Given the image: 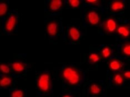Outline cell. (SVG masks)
Returning <instances> with one entry per match:
<instances>
[{
    "mask_svg": "<svg viewBox=\"0 0 130 97\" xmlns=\"http://www.w3.org/2000/svg\"><path fill=\"white\" fill-rule=\"evenodd\" d=\"M64 78L71 84H75L79 82V77L77 72L70 67L65 69L63 72Z\"/></svg>",
    "mask_w": 130,
    "mask_h": 97,
    "instance_id": "obj_1",
    "label": "cell"
},
{
    "mask_svg": "<svg viewBox=\"0 0 130 97\" xmlns=\"http://www.w3.org/2000/svg\"><path fill=\"white\" fill-rule=\"evenodd\" d=\"M50 79L49 75L46 74L41 75L38 79V85L39 88L43 91H48L50 88Z\"/></svg>",
    "mask_w": 130,
    "mask_h": 97,
    "instance_id": "obj_2",
    "label": "cell"
},
{
    "mask_svg": "<svg viewBox=\"0 0 130 97\" xmlns=\"http://www.w3.org/2000/svg\"><path fill=\"white\" fill-rule=\"evenodd\" d=\"M17 18L14 15H10L7 20L5 23V28L7 32L12 31L14 29L17 22Z\"/></svg>",
    "mask_w": 130,
    "mask_h": 97,
    "instance_id": "obj_3",
    "label": "cell"
},
{
    "mask_svg": "<svg viewBox=\"0 0 130 97\" xmlns=\"http://www.w3.org/2000/svg\"><path fill=\"white\" fill-rule=\"evenodd\" d=\"M87 18L89 22L93 25L97 24L100 20V18L98 14L95 12L93 11L88 13Z\"/></svg>",
    "mask_w": 130,
    "mask_h": 97,
    "instance_id": "obj_4",
    "label": "cell"
},
{
    "mask_svg": "<svg viewBox=\"0 0 130 97\" xmlns=\"http://www.w3.org/2000/svg\"><path fill=\"white\" fill-rule=\"evenodd\" d=\"M57 25L54 22H51L49 23L47 26V33L49 35L51 36L55 35L57 33Z\"/></svg>",
    "mask_w": 130,
    "mask_h": 97,
    "instance_id": "obj_5",
    "label": "cell"
},
{
    "mask_svg": "<svg viewBox=\"0 0 130 97\" xmlns=\"http://www.w3.org/2000/svg\"><path fill=\"white\" fill-rule=\"evenodd\" d=\"M62 4V1L60 0H52L49 4V9L52 11L57 10L61 7Z\"/></svg>",
    "mask_w": 130,
    "mask_h": 97,
    "instance_id": "obj_6",
    "label": "cell"
},
{
    "mask_svg": "<svg viewBox=\"0 0 130 97\" xmlns=\"http://www.w3.org/2000/svg\"><path fill=\"white\" fill-rule=\"evenodd\" d=\"M106 26L108 30L110 32L114 31L116 28V24L115 21L111 19H109L107 20Z\"/></svg>",
    "mask_w": 130,
    "mask_h": 97,
    "instance_id": "obj_7",
    "label": "cell"
},
{
    "mask_svg": "<svg viewBox=\"0 0 130 97\" xmlns=\"http://www.w3.org/2000/svg\"><path fill=\"white\" fill-rule=\"evenodd\" d=\"M70 35L74 40H76L78 39L80 37V33L78 30L75 27L71 28L69 30Z\"/></svg>",
    "mask_w": 130,
    "mask_h": 97,
    "instance_id": "obj_8",
    "label": "cell"
},
{
    "mask_svg": "<svg viewBox=\"0 0 130 97\" xmlns=\"http://www.w3.org/2000/svg\"><path fill=\"white\" fill-rule=\"evenodd\" d=\"M118 33L124 37H128L129 35L130 32L128 29L124 26H120L118 29Z\"/></svg>",
    "mask_w": 130,
    "mask_h": 97,
    "instance_id": "obj_9",
    "label": "cell"
},
{
    "mask_svg": "<svg viewBox=\"0 0 130 97\" xmlns=\"http://www.w3.org/2000/svg\"><path fill=\"white\" fill-rule=\"evenodd\" d=\"M12 67L15 71L20 72L23 71L24 69V65L21 63L19 62H16L12 64Z\"/></svg>",
    "mask_w": 130,
    "mask_h": 97,
    "instance_id": "obj_10",
    "label": "cell"
},
{
    "mask_svg": "<svg viewBox=\"0 0 130 97\" xmlns=\"http://www.w3.org/2000/svg\"><path fill=\"white\" fill-rule=\"evenodd\" d=\"M12 82L11 78L5 76L0 80V86L3 87H5L10 85Z\"/></svg>",
    "mask_w": 130,
    "mask_h": 97,
    "instance_id": "obj_11",
    "label": "cell"
},
{
    "mask_svg": "<svg viewBox=\"0 0 130 97\" xmlns=\"http://www.w3.org/2000/svg\"><path fill=\"white\" fill-rule=\"evenodd\" d=\"M124 6V5L122 2L116 1L112 3L111 6V8L113 11H117L122 9Z\"/></svg>",
    "mask_w": 130,
    "mask_h": 97,
    "instance_id": "obj_12",
    "label": "cell"
},
{
    "mask_svg": "<svg viewBox=\"0 0 130 97\" xmlns=\"http://www.w3.org/2000/svg\"><path fill=\"white\" fill-rule=\"evenodd\" d=\"M110 67L112 70L116 71L119 69L121 67V64L117 60H114L112 61L109 64Z\"/></svg>",
    "mask_w": 130,
    "mask_h": 97,
    "instance_id": "obj_13",
    "label": "cell"
},
{
    "mask_svg": "<svg viewBox=\"0 0 130 97\" xmlns=\"http://www.w3.org/2000/svg\"><path fill=\"white\" fill-rule=\"evenodd\" d=\"M8 9L7 4L5 3L2 2L0 4V15L3 16L5 14Z\"/></svg>",
    "mask_w": 130,
    "mask_h": 97,
    "instance_id": "obj_14",
    "label": "cell"
},
{
    "mask_svg": "<svg viewBox=\"0 0 130 97\" xmlns=\"http://www.w3.org/2000/svg\"><path fill=\"white\" fill-rule=\"evenodd\" d=\"M91 92L93 94H97L99 93L101 91L100 87L96 84H93L90 87Z\"/></svg>",
    "mask_w": 130,
    "mask_h": 97,
    "instance_id": "obj_15",
    "label": "cell"
},
{
    "mask_svg": "<svg viewBox=\"0 0 130 97\" xmlns=\"http://www.w3.org/2000/svg\"><path fill=\"white\" fill-rule=\"evenodd\" d=\"M24 93L20 90H17L13 91L11 93V97H23Z\"/></svg>",
    "mask_w": 130,
    "mask_h": 97,
    "instance_id": "obj_16",
    "label": "cell"
},
{
    "mask_svg": "<svg viewBox=\"0 0 130 97\" xmlns=\"http://www.w3.org/2000/svg\"><path fill=\"white\" fill-rule=\"evenodd\" d=\"M114 80L117 84H122L123 81L122 77L119 74L116 75L114 77Z\"/></svg>",
    "mask_w": 130,
    "mask_h": 97,
    "instance_id": "obj_17",
    "label": "cell"
},
{
    "mask_svg": "<svg viewBox=\"0 0 130 97\" xmlns=\"http://www.w3.org/2000/svg\"><path fill=\"white\" fill-rule=\"evenodd\" d=\"M0 69L3 73L6 74L8 73L10 71L9 67L4 64H2L1 65Z\"/></svg>",
    "mask_w": 130,
    "mask_h": 97,
    "instance_id": "obj_18",
    "label": "cell"
},
{
    "mask_svg": "<svg viewBox=\"0 0 130 97\" xmlns=\"http://www.w3.org/2000/svg\"><path fill=\"white\" fill-rule=\"evenodd\" d=\"M102 53L103 55L105 58L109 57L111 54V52L109 49L107 47L104 48L102 50Z\"/></svg>",
    "mask_w": 130,
    "mask_h": 97,
    "instance_id": "obj_19",
    "label": "cell"
},
{
    "mask_svg": "<svg viewBox=\"0 0 130 97\" xmlns=\"http://www.w3.org/2000/svg\"><path fill=\"white\" fill-rule=\"evenodd\" d=\"M89 58L91 61L94 62L98 61L100 59L99 56L96 54L94 53L91 54L89 56Z\"/></svg>",
    "mask_w": 130,
    "mask_h": 97,
    "instance_id": "obj_20",
    "label": "cell"
},
{
    "mask_svg": "<svg viewBox=\"0 0 130 97\" xmlns=\"http://www.w3.org/2000/svg\"><path fill=\"white\" fill-rule=\"evenodd\" d=\"M69 2L71 5L74 7H77L80 4V1L78 0H70Z\"/></svg>",
    "mask_w": 130,
    "mask_h": 97,
    "instance_id": "obj_21",
    "label": "cell"
},
{
    "mask_svg": "<svg viewBox=\"0 0 130 97\" xmlns=\"http://www.w3.org/2000/svg\"><path fill=\"white\" fill-rule=\"evenodd\" d=\"M123 52L125 55H130V45H125L123 49Z\"/></svg>",
    "mask_w": 130,
    "mask_h": 97,
    "instance_id": "obj_22",
    "label": "cell"
},
{
    "mask_svg": "<svg viewBox=\"0 0 130 97\" xmlns=\"http://www.w3.org/2000/svg\"><path fill=\"white\" fill-rule=\"evenodd\" d=\"M124 76L126 78L130 79V71L125 72L124 74Z\"/></svg>",
    "mask_w": 130,
    "mask_h": 97,
    "instance_id": "obj_23",
    "label": "cell"
},
{
    "mask_svg": "<svg viewBox=\"0 0 130 97\" xmlns=\"http://www.w3.org/2000/svg\"><path fill=\"white\" fill-rule=\"evenodd\" d=\"M86 1L90 3H95L97 1L96 0H87Z\"/></svg>",
    "mask_w": 130,
    "mask_h": 97,
    "instance_id": "obj_24",
    "label": "cell"
},
{
    "mask_svg": "<svg viewBox=\"0 0 130 97\" xmlns=\"http://www.w3.org/2000/svg\"><path fill=\"white\" fill-rule=\"evenodd\" d=\"M62 97H71V96L68 95H66L63 96Z\"/></svg>",
    "mask_w": 130,
    "mask_h": 97,
    "instance_id": "obj_25",
    "label": "cell"
}]
</instances>
